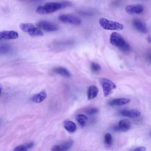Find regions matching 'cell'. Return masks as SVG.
Wrapping results in <instances>:
<instances>
[{
	"mask_svg": "<svg viewBox=\"0 0 151 151\" xmlns=\"http://www.w3.org/2000/svg\"><path fill=\"white\" fill-rule=\"evenodd\" d=\"M32 36H41L43 35V32L39 29L35 27L32 28L28 33Z\"/></svg>",
	"mask_w": 151,
	"mask_h": 151,
	"instance_id": "obj_20",
	"label": "cell"
},
{
	"mask_svg": "<svg viewBox=\"0 0 151 151\" xmlns=\"http://www.w3.org/2000/svg\"><path fill=\"white\" fill-rule=\"evenodd\" d=\"M91 70L94 72H98L101 69V66L96 63L93 62L91 65Z\"/></svg>",
	"mask_w": 151,
	"mask_h": 151,
	"instance_id": "obj_22",
	"label": "cell"
},
{
	"mask_svg": "<svg viewBox=\"0 0 151 151\" xmlns=\"http://www.w3.org/2000/svg\"><path fill=\"white\" fill-rule=\"evenodd\" d=\"M134 27L140 32L145 33L147 32V29L145 24L139 19H135L133 22Z\"/></svg>",
	"mask_w": 151,
	"mask_h": 151,
	"instance_id": "obj_14",
	"label": "cell"
},
{
	"mask_svg": "<svg viewBox=\"0 0 151 151\" xmlns=\"http://www.w3.org/2000/svg\"><path fill=\"white\" fill-rule=\"evenodd\" d=\"M19 36L18 33L13 30L4 31L0 32V39L6 40L14 39Z\"/></svg>",
	"mask_w": 151,
	"mask_h": 151,
	"instance_id": "obj_9",
	"label": "cell"
},
{
	"mask_svg": "<svg viewBox=\"0 0 151 151\" xmlns=\"http://www.w3.org/2000/svg\"><path fill=\"white\" fill-rule=\"evenodd\" d=\"M53 71L56 74L67 78H70L71 76L69 71L64 67H58L55 68L53 69Z\"/></svg>",
	"mask_w": 151,
	"mask_h": 151,
	"instance_id": "obj_15",
	"label": "cell"
},
{
	"mask_svg": "<svg viewBox=\"0 0 151 151\" xmlns=\"http://www.w3.org/2000/svg\"><path fill=\"white\" fill-rule=\"evenodd\" d=\"M76 119L80 126L83 127L86 125L88 118L85 115L82 114H78L77 115Z\"/></svg>",
	"mask_w": 151,
	"mask_h": 151,
	"instance_id": "obj_18",
	"label": "cell"
},
{
	"mask_svg": "<svg viewBox=\"0 0 151 151\" xmlns=\"http://www.w3.org/2000/svg\"><path fill=\"white\" fill-rule=\"evenodd\" d=\"M129 99L121 98L113 99L111 101L109 104L110 106H120L126 104L130 102Z\"/></svg>",
	"mask_w": 151,
	"mask_h": 151,
	"instance_id": "obj_12",
	"label": "cell"
},
{
	"mask_svg": "<svg viewBox=\"0 0 151 151\" xmlns=\"http://www.w3.org/2000/svg\"><path fill=\"white\" fill-rule=\"evenodd\" d=\"M0 50H1V52H2L3 53H5L7 52L9 50V47L7 46L4 45L2 47H1Z\"/></svg>",
	"mask_w": 151,
	"mask_h": 151,
	"instance_id": "obj_25",
	"label": "cell"
},
{
	"mask_svg": "<svg viewBox=\"0 0 151 151\" xmlns=\"http://www.w3.org/2000/svg\"><path fill=\"white\" fill-rule=\"evenodd\" d=\"M131 126L130 121L127 119H124L119 121L118 125L114 127V130L117 132H125L129 130Z\"/></svg>",
	"mask_w": 151,
	"mask_h": 151,
	"instance_id": "obj_7",
	"label": "cell"
},
{
	"mask_svg": "<svg viewBox=\"0 0 151 151\" xmlns=\"http://www.w3.org/2000/svg\"><path fill=\"white\" fill-rule=\"evenodd\" d=\"M28 148L26 145H20L17 146L14 149V151H27Z\"/></svg>",
	"mask_w": 151,
	"mask_h": 151,
	"instance_id": "obj_24",
	"label": "cell"
},
{
	"mask_svg": "<svg viewBox=\"0 0 151 151\" xmlns=\"http://www.w3.org/2000/svg\"><path fill=\"white\" fill-rule=\"evenodd\" d=\"M120 114L122 116L133 118L139 116L141 113L139 111L135 109L130 110L123 109L121 111Z\"/></svg>",
	"mask_w": 151,
	"mask_h": 151,
	"instance_id": "obj_11",
	"label": "cell"
},
{
	"mask_svg": "<svg viewBox=\"0 0 151 151\" xmlns=\"http://www.w3.org/2000/svg\"><path fill=\"white\" fill-rule=\"evenodd\" d=\"M147 57L148 59L151 61V51H149L147 53Z\"/></svg>",
	"mask_w": 151,
	"mask_h": 151,
	"instance_id": "obj_28",
	"label": "cell"
},
{
	"mask_svg": "<svg viewBox=\"0 0 151 151\" xmlns=\"http://www.w3.org/2000/svg\"></svg>",
	"mask_w": 151,
	"mask_h": 151,
	"instance_id": "obj_31",
	"label": "cell"
},
{
	"mask_svg": "<svg viewBox=\"0 0 151 151\" xmlns=\"http://www.w3.org/2000/svg\"><path fill=\"white\" fill-rule=\"evenodd\" d=\"M110 41L112 45L118 47L122 51L126 52L130 50L129 44L118 33H112L110 35Z\"/></svg>",
	"mask_w": 151,
	"mask_h": 151,
	"instance_id": "obj_2",
	"label": "cell"
},
{
	"mask_svg": "<svg viewBox=\"0 0 151 151\" xmlns=\"http://www.w3.org/2000/svg\"><path fill=\"white\" fill-rule=\"evenodd\" d=\"M23 1H37V0H19Z\"/></svg>",
	"mask_w": 151,
	"mask_h": 151,
	"instance_id": "obj_29",
	"label": "cell"
},
{
	"mask_svg": "<svg viewBox=\"0 0 151 151\" xmlns=\"http://www.w3.org/2000/svg\"><path fill=\"white\" fill-rule=\"evenodd\" d=\"M104 142L108 146H111L113 143V139L111 135L109 133H106L104 136Z\"/></svg>",
	"mask_w": 151,
	"mask_h": 151,
	"instance_id": "obj_21",
	"label": "cell"
},
{
	"mask_svg": "<svg viewBox=\"0 0 151 151\" xmlns=\"http://www.w3.org/2000/svg\"><path fill=\"white\" fill-rule=\"evenodd\" d=\"M34 27V25L31 23H22L19 25L20 28L22 31L27 33Z\"/></svg>",
	"mask_w": 151,
	"mask_h": 151,
	"instance_id": "obj_19",
	"label": "cell"
},
{
	"mask_svg": "<svg viewBox=\"0 0 151 151\" xmlns=\"http://www.w3.org/2000/svg\"><path fill=\"white\" fill-rule=\"evenodd\" d=\"M58 19L60 22L75 25L81 24V21L80 18L74 16L70 14H61L58 17Z\"/></svg>",
	"mask_w": 151,
	"mask_h": 151,
	"instance_id": "obj_5",
	"label": "cell"
},
{
	"mask_svg": "<svg viewBox=\"0 0 151 151\" xmlns=\"http://www.w3.org/2000/svg\"><path fill=\"white\" fill-rule=\"evenodd\" d=\"M146 150V148L144 147H139L135 149L134 151H145Z\"/></svg>",
	"mask_w": 151,
	"mask_h": 151,
	"instance_id": "obj_26",
	"label": "cell"
},
{
	"mask_svg": "<svg viewBox=\"0 0 151 151\" xmlns=\"http://www.w3.org/2000/svg\"><path fill=\"white\" fill-rule=\"evenodd\" d=\"M37 25L39 28L47 32L56 31L59 28L56 24L45 20L39 22L37 24Z\"/></svg>",
	"mask_w": 151,
	"mask_h": 151,
	"instance_id": "obj_6",
	"label": "cell"
},
{
	"mask_svg": "<svg viewBox=\"0 0 151 151\" xmlns=\"http://www.w3.org/2000/svg\"><path fill=\"white\" fill-rule=\"evenodd\" d=\"M73 144V142L72 141H68L61 144L54 146L51 148V150L56 151H66L70 148Z\"/></svg>",
	"mask_w": 151,
	"mask_h": 151,
	"instance_id": "obj_10",
	"label": "cell"
},
{
	"mask_svg": "<svg viewBox=\"0 0 151 151\" xmlns=\"http://www.w3.org/2000/svg\"><path fill=\"white\" fill-rule=\"evenodd\" d=\"M63 8H64V7L63 2H47L45 3L43 6H37L36 11L38 14H45L54 12Z\"/></svg>",
	"mask_w": 151,
	"mask_h": 151,
	"instance_id": "obj_1",
	"label": "cell"
},
{
	"mask_svg": "<svg viewBox=\"0 0 151 151\" xmlns=\"http://www.w3.org/2000/svg\"><path fill=\"white\" fill-rule=\"evenodd\" d=\"M99 82L103 88L104 96L106 97L111 94L113 90L116 88L115 84L109 79L101 78Z\"/></svg>",
	"mask_w": 151,
	"mask_h": 151,
	"instance_id": "obj_4",
	"label": "cell"
},
{
	"mask_svg": "<svg viewBox=\"0 0 151 151\" xmlns=\"http://www.w3.org/2000/svg\"><path fill=\"white\" fill-rule=\"evenodd\" d=\"M147 39L148 41L149 42H150L151 40L150 37V36H148Z\"/></svg>",
	"mask_w": 151,
	"mask_h": 151,
	"instance_id": "obj_30",
	"label": "cell"
},
{
	"mask_svg": "<svg viewBox=\"0 0 151 151\" xmlns=\"http://www.w3.org/2000/svg\"><path fill=\"white\" fill-rule=\"evenodd\" d=\"M28 149H29L32 147L34 145V143L33 142H30L26 145Z\"/></svg>",
	"mask_w": 151,
	"mask_h": 151,
	"instance_id": "obj_27",
	"label": "cell"
},
{
	"mask_svg": "<svg viewBox=\"0 0 151 151\" xmlns=\"http://www.w3.org/2000/svg\"><path fill=\"white\" fill-rule=\"evenodd\" d=\"M143 6L141 4L129 5L125 8L126 12L129 14H139L143 11Z\"/></svg>",
	"mask_w": 151,
	"mask_h": 151,
	"instance_id": "obj_8",
	"label": "cell"
},
{
	"mask_svg": "<svg viewBox=\"0 0 151 151\" xmlns=\"http://www.w3.org/2000/svg\"><path fill=\"white\" fill-rule=\"evenodd\" d=\"M63 126L65 129L70 133H73L76 131V125L72 121H65L63 123Z\"/></svg>",
	"mask_w": 151,
	"mask_h": 151,
	"instance_id": "obj_17",
	"label": "cell"
},
{
	"mask_svg": "<svg viewBox=\"0 0 151 151\" xmlns=\"http://www.w3.org/2000/svg\"><path fill=\"white\" fill-rule=\"evenodd\" d=\"M99 92L98 88L95 86H90L87 90V96L88 100H92L96 98Z\"/></svg>",
	"mask_w": 151,
	"mask_h": 151,
	"instance_id": "obj_13",
	"label": "cell"
},
{
	"mask_svg": "<svg viewBox=\"0 0 151 151\" xmlns=\"http://www.w3.org/2000/svg\"><path fill=\"white\" fill-rule=\"evenodd\" d=\"M47 94L45 91H42L39 93L35 95L32 98L33 102L39 103L43 101L46 98Z\"/></svg>",
	"mask_w": 151,
	"mask_h": 151,
	"instance_id": "obj_16",
	"label": "cell"
},
{
	"mask_svg": "<svg viewBox=\"0 0 151 151\" xmlns=\"http://www.w3.org/2000/svg\"><path fill=\"white\" fill-rule=\"evenodd\" d=\"M99 23L103 29L106 30H119L123 28V25L121 23L104 18H100Z\"/></svg>",
	"mask_w": 151,
	"mask_h": 151,
	"instance_id": "obj_3",
	"label": "cell"
},
{
	"mask_svg": "<svg viewBox=\"0 0 151 151\" xmlns=\"http://www.w3.org/2000/svg\"><path fill=\"white\" fill-rule=\"evenodd\" d=\"M99 111V110L98 108L93 107L88 109L86 112L89 115H93L97 113Z\"/></svg>",
	"mask_w": 151,
	"mask_h": 151,
	"instance_id": "obj_23",
	"label": "cell"
}]
</instances>
